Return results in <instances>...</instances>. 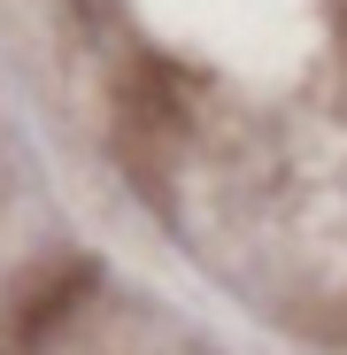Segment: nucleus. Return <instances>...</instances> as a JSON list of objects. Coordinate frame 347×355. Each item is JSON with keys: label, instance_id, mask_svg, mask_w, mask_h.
I'll return each mask as SVG.
<instances>
[]
</instances>
